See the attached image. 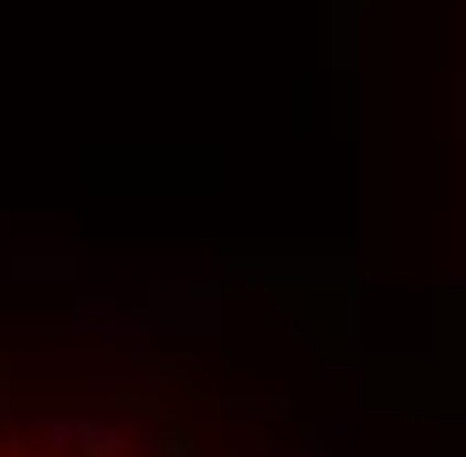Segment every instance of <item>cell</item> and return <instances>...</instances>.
Listing matches in <instances>:
<instances>
[{
	"label": "cell",
	"mask_w": 466,
	"mask_h": 457,
	"mask_svg": "<svg viewBox=\"0 0 466 457\" xmlns=\"http://www.w3.org/2000/svg\"><path fill=\"white\" fill-rule=\"evenodd\" d=\"M0 457H282V449L203 387L106 370V379H0Z\"/></svg>",
	"instance_id": "1"
}]
</instances>
